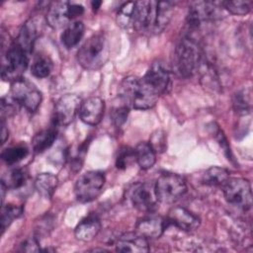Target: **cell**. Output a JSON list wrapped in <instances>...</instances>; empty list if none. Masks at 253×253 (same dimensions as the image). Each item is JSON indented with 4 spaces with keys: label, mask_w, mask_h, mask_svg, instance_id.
<instances>
[{
    "label": "cell",
    "mask_w": 253,
    "mask_h": 253,
    "mask_svg": "<svg viewBox=\"0 0 253 253\" xmlns=\"http://www.w3.org/2000/svg\"><path fill=\"white\" fill-rule=\"evenodd\" d=\"M221 8L220 2L198 1L191 3L187 15V33L194 35L203 24L213 21L219 15L218 9Z\"/></svg>",
    "instance_id": "cell-10"
},
{
    "label": "cell",
    "mask_w": 253,
    "mask_h": 253,
    "mask_svg": "<svg viewBox=\"0 0 253 253\" xmlns=\"http://www.w3.org/2000/svg\"><path fill=\"white\" fill-rule=\"evenodd\" d=\"M110 44L103 33L91 36L77 51L78 63L87 70L100 69L109 59Z\"/></svg>",
    "instance_id": "cell-4"
},
{
    "label": "cell",
    "mask_w": 253,
    "mask_h": 253,
    "mask_svg": "<svg viewBox=\"0 0 253 253\" xmlns=\"http://www.w3.org/2000/svg\"><path fill=\"white\" fill-rule=\"evenodd\" d=\"M120 96L124 104L136 110L152 108L159 97L143 83L141 78L135 76L124 78L120 86Z\"/></svg>",
    "instance_id": "cell-3"
},
{
    "label": "cell",
    "mask_w": 253,
    "mask_h": 253,
    "mask_svg": "<svg viewBox=\"0 0 253 253\" xmlns=\"http://www.w3.org/2000/svg\"><path fill=\"white\" fill-rule=\"evenodd\" d=\"M27 180V174L22 168H12L6 174L3 175L1 183L5 185L7 189L16 190L23 187Z\"/></svg>",
    "instance_id": "cell-27"
},
{
    "label": "cell",
    "mask_w": 253,
    "mask_h": 253,
    "mask_svg": "<svg viewBox=\"0 0 253 253\" xmlns=\"http://www.w3.org/2000/svg\"><path fill=\"white\" fill-rule=\"evenodd\" d=\"M101 229V221L97 214L90 213L82 218L74 229V235L76 239L88 242L93 240Z\"/></svg>",
    "instance_id": "cell-19"
},
{
    "label": "cell",
    "mask_w": 253,
    "mask_h": 253,
    "mask_svg": "<svg viewBox=\"0 0 253 253\" xmlns=\"http://www.w3.org/2000/svg\"><path fill=\"white\" fill-rule=\"evenodd\" d=\"M252 90L251 87H243L237 90L232 96V107L236 114L247 115L251 111Z\"/></svg>",
    "instance_id": "cell-25"
},
{
    "label": "cell",
    "mask_w": 253,
    "mask_h": 253,
    "mask_svg": "<svg viewBox=\"0 0 253 253\" xmlns=\"http://www.w3.org/2000/svg\"><path fill=\"white\" fill-rule=\"evenodd\" d=\"M148 143L151 145L155 152H163L166 149V135L164 131L156 130L152 134Z\"/></svg>",
    "instance_id": "cell-35"
},
{
    "label": "cell",
    "mask_w": 253,
    "mask_h": 253,
    "mask_svg": "<svg viewBox=\"0 0 253 253\" xmlns=\"http://www.w3.org/2000/svg\"><path fill=\"white\" fill-rule=\"evenodd\" d=\"M130 205L142 212H153L158 204L154 184L149 182H137L127 192Z\"/></svg>",
    "instance_id": "cell-12"
},
{
    "label": "cell",
    "mask_w": 253,
    "mask_h": 253,
    "mask_svg": "<svg viewBox=\"0 0 253 253\" xmlns=\"http://www.w3.org/2000/svg\"><path fill=\"white\" fill-rule=\"evenodd\" d=\"M29 54L23 50L15 42H13L6 49L3 55L2 78L6 81L14 82L22 78V74L28 67Z\"/></svg>",
    "instance_id": "cell-5"
},
{
    "label": "cell",
    "mask_w": 253,
    "mask_h": 253,
    "mask_svg": "<svg viewBox=\"0 0 253 253\" xmlns=\"http://www.w3.org/2000/svg\"><path fill=\"white\" fill-rule=\"evenodd\" d=\"M105 102L100 97H90L81 102L78 115L80 120L89 126L98 125L104 116Z\"/></svg>",
    "instance_id": "cell-17"
},
{
    "label": "cell",
    "mask_w": 253,
    "mask_h": 253,
    "mask_svg": "<svg viewBox=\"0 0 253 253\" xmlns=\"http://www.w3.org/2000/svg\"><path fill=\"white\" fill-rule=\"evenodd\" d=\"M100 5H101V2H96V1H95V2H92V6H93V9H94V10H95V9L97 10Z\"/></svg>",
    "instance_id": "cell-39"
},
{
    "label": "cell",
    "mask_w": 253,
    "mask_h": 253,
    "mask_svg": "<svg viewBox=\"0 0 253 253\" xmlns=\"http://www.w3.org/2000/svg\"><path fill=\"white\" fill-rule=\"evenodd\" d=\"M57 184V177L51 173H41L35 179V188L44 199H50L52 197Z\"/></svg>",
    "instance_id": "cell-24"
},
{
    "label": "cell",
    "mask_w": 253,
    "mask_h": 253,
    "mask_svg": "<svg viewBox=\"0 0 253 253\" xmlns=\"http://www.w3.org/2000/svg\"><path fill=\"white\" fill-rule=\"evenodd\" d=\"M1 126H2V127H1V142L3 144V143H5V141L7 140L8 136H9V131H8V129H7L3 121L1 123Z\"/></svg>",
    "instance_id": "cell-38"
},
{
    "label": "cell",
    "mask_w": 253,
    "mask_h": 253,
    "mask_svg": "<svg viewBox=\"0 0 253 253\" xmlns=\"http://www.w3.org/2000/svg\"><path fill=\"white\" fill-rule=\"evenodd\" d=\"M83 12L84 7L80 4L69 1H55L49 4L45 20L52 29H61L76 20Z\"/></svg>",
    "instance_id": "cell-7"
},
{
    "label": "cell",
    "mask_w": 253,
    "mask_h": 253,
    "mask_svg": "<svg viewBox=\"0 0 253 253\" xmlns=\"http://www.w3.org/2000/svg\"><path fill=\"white\" fill-rule=\"evenodd\" d=\"M129 112V107L126 104H123L122 106L116 107L113 109L111 113V118L116 126H121L123 124L126 123L127 119V115Z\"/></svg>",
    "instance_id": "cell-34"
},
{
    "label": "cell",
    "mask_w": 253,
    "mask_h": 253,
    "mask_svg": "<svg viewBox=\"0 0 253 253\" xmlns=\"http://www.w3.org/2000/svg\"><path fill=\"white\" fill-rule=\"evenodd\" d=\"M174 8L171 1L135 2L132 27L145 35L160 34L171 21Z\"/></svg>",
    "instance_id": "cell-1"
},
{
    "label": "cell",
    "mask_w": 253,
    "mask_h": 253,
    "mask_svg": "<svg viewBox=\"0 0 253 253\" xmlns=\"http://www.w3.org/2000/svg\"><path fill=\"white\" fill-rule=\"evenodd\" d=\"M134 159V150L128 146H123L119 149L116 157V167L118 169H126L130 161Z\"/></svg>",
    "instance_id": "cell-33"
},
{
    "label": "cell",
    "mask_w": 253,
    "mask_h": 253,
    "mask_svg": "<svg viewBox=\"0 0 253 253\" xmlns=\"http://www.w3.org/2000/svg\"><path fill=\"white\" fill-rule=\"evenodd\" d=\"M166 220L167 224H173L184 231H193L201 224V219L198 215L180 206L173 207L169 211Z\"/></svg>",
    "instance_id": "cell-16"
},
{
    "label": "cell",
    "mask_w": 253,
    "mask_h": 253,
    "mask_svg": "<svg viewBox=\"0 0 253 253\" xmlns=\"http://www.w3.org/2000/svg\"><path fill=\"white\" fill-rule=\"evenodd\" d=\"M19 251L22 252H39L41 251L39 241L37 237H29L25 239L21 244Z\"/></svg>",
    "instance_id": "cell-37"
},
{
    "label": "cell",
    "mask_w": 253,
    "mask_h": 253,
    "mask_svg": "<svg viewBox=\"0 0 253 253\" xmlns=\"http://www.w3.org/2000/svg\"><path fill=\"white\" fill-rule=\"evenodd\" d=\"M38 27L34 19H29L22 26L15 42L28 54H30L33 50L34 44L38 38Z\"/></svg>",
    "instance_id": "cell-20"
},
{
    "label": "cell",
    "mask_w": 253,
    "mask_h": 253,
    "mask_svg": "<svg viewBox=\"0 0 253 253\" xmlns=\"http://www.w3.org/2000/svg\"><path fill=\"white\" fill-rule=\"evenodd\" d=\"M201 60L202 52L197 39L194 35L185 33L178 41L174 50V71L180 77L189 78L199 70Z\"/></svg>",
    "instance_id": "cell-2"
},
{
    "label": "cell",
    "mask_w": 253,
    "mask_h": 253,
    "mask_svg": "<svg viewBox=\"0 0 253 253\" xmlns=\"http://www.w3.org/2000/svg\"><path fill=\"white\" fill-rule=\"evenodd\" d=\"M85 26L82 21L74 20L68 24L62 34H61V42L66 48H72L76 46L81 39L84 36Z\"/></svg>",
    "instance_id": "cell-21"
},
{
    "label": "cell",
    "mask_w": 253,
    "mask_h": 253,
    "mask_svg": "<svg viewBox=\"0 0 253 253\" xmlns=\"http://www.w3.org/2000/svg\"><path fill=\"white\" fill-rule=\"evenodd\" d=\"M167 225L166 218L153 212H147L136 221L135 232L147 239L159 238Z\"/></svg>",
    "instance_id": "cell-15"
},
{
    "label": "cell",
    "mask_w": 253,
    "mask_h": 253,
    "mask_svg": "<svg viewBox=\"0 0 253 253\" xmlns=\"http://www.w3.org/2000/svg\"><path fill=\"white\" fill-rule=\"evenodd\" d=\"M225 201L239 210L244 211L251 209L252 191L250 182L241 177L229 178L222 187Z\"/></svg>",
    "instance_id": "cell-6"
},
{
    "label": "cell",
    "mask_w": 253,
    "mask_h": 253,
    "mask_svg": "<svg viewBox=\"0 0 253 253\" xmlns=\"http://www.w3.org/2000/svg\"><path fill=\"white\" fill-rule=\"evenodd\" d=\"M220 5L223 9L233 15H246L251 10L252 3L250 1H222Z\"/></svg>",
    "instance_id": "cell-32"
},
{
    "label": "cell",
    "mask_w": 253,
    "mask_h": 253,
    "mask_svg": "<svg viewBox=\"0 0 253 253\" xmlns=\"http://www.w3.org/2000/svg\"><path fill=\"white\" fill-rule=\"evenodd\" d=\"M56 127L57 126L53 125L47 128L42 129L33 137L32 145L36 153H42L47 150L53 144L57 136Z\"/></svg>",
    "instance_id": "cell-22"
},
{
    "label": "cell",
    "mask_w": 253,
    "mask_h": 253,
    "mask_svg": "<svg viewBox=\"0 0 253 253\" xmlns=\"http://www.w3.org/2000/svg\"><path fill=\"white\" fill-rule=\"evenodd\" d=\"M20 106L12 97H4L1 100V117L4 120L5 117L13 115Z\"/></svg>",
    "instance_id": "cell-36"
},
{
    "label": "cell",
    "mask_w": 253,
    "mask_h": 253,
    "mask_svg": "<svg viewBox=\"0 0 253 253\" xmlns=\"http://www.w3.org/2000/svg\"><path fill=\"white\" fill-rule=\"evenodd\" d=\"M105 174L101 171H88L79 176L74 186V194L80 203H89L98 198L105 185Z\"/></svg>",
    "instance_id": "cell-9"
},
{
    "label": "cell",
    "mask_w": 253,
    "mask_h": 253,
    "mask_svg": "<svg viewBox=\"0 0 253 253\" xmlns=\"http://www.w3.org/2000/svg\"><path fill=\"white\" fill-rule=\"evenodd\" d=\"M81 102V99L75 94H65L60 97L54 106L53 125L56 126H65L72 123L78 114Z\"/></svg>",
    "instance_id": "cell-13"
},
{
    "label": "cell",
    "mask_w": 253,
    "mask_h": 253,
    "mask_svg": "<svg viewBox=\"0 0 253 253\" xmlns=\"http://www.w3.org/2000/svg\"><path fill=\"white\" fill-rule=\"evenodd\" d=\"M141 80L155 94L160 96L169 87L170 72L163 62L157 60L151 64L144 76L141 77Z\"/></svg>",
    "instance_id": "cell-14"
},
{
    "label": "cell",
    "mask_w": 253,
    "mask_h": 253,
    "mask_svg": "<svg viewBox=\"0 0 253 253\" xmlns=\"http://www.w3.org/2000/svg\"><path fill=\"white\" fill-rule=\"evenodd\" d=\"M230 178V173L227 169L217 166H212L205 171L202 176L203 184L210 187H220L227 182Z\"/></svg>",
    "instance_id": "cell-26"
},
{
    "label": "cell",
    "mask_w": 253,
    "mask_h": 253,
    "mask_svg": "<svg viewBox=\"0 0 253 253\" xmlns=\"http://www.w3.org/2000/svg\"><path fill=\"white\" fill-rule=\"evenodd\" d=\"M29 153V149L25 144L12 145L2 151L1 158L7 165H14L23 160Z\"/></svg>",
    "instance_id": "cell-30"
},
{
    "label": "cell",
    "mask_w": 253,
    "mask_h": 253,
    "mask_svg": "<svg viewBox=\"0 0 253 253\" xmlns=\"http://www.w3.org/2000/svg\"><path fill=\"white\" fill-rule=\"evenodd\" d=\"M134 8H135V2H132V1L126 2L122 6H120L116 14V22L121 28L127 29L132 27Z\"/></svg>",
    "instance_id": "cell-28"
},
{
    "label": "cell",
    "mask_w": 253,
    "mask_h": 253,
    "mask_svg": "<svg viewBox=\"0 0 253 253\" xmlns=\"http://www.w3.org/2000/svg\"><path fill=\"white\" fill-rule=\"evenodd\" d=\"M52 70V61L44 54H38L31 65V72L35 77L45 78Z\"/></svg>",
    "instance_id": "cell-29"
},
{
    "label": "cell",
    "mask_w": 253,
    "mask_h": 253,
    "mask_svg": "<svg viewBox=\"0 0 253 253\" xmlns=\"http://www.w3.org/2000/svg\"><path fill=\"white\" fill-rule=\"evenodd\" d=\"M11 97L20 107L31 113L38 110L42 100V92L37 86L23 77L12 82Z\"/></svg>",
    "instance_id": "cell-11"
},
{
    "label": "cell",
    "mask_w": 253,
    "mask_h": 253,
    "mask_svg": "<svg viewBox=\"0 0 253 253\" xmlns=\"http://www.w3.org/2000/svg\"><path fill=\"white\" fill-rule=\"evenodd\" d=\"M133 150L134 159L141 169H150L155 164L156 152L148 142H139Z\"/></svg>",
    "instance_id": "cell-23"
},
{
    "label": "cell",
    "mask_w": 253,
    "mask_h": 253,
    "mask_svg": "<svg viewBox=\"0 0 253 253\" xmlns=\"http://www.w3.org/2000/svg\"><path fill=\"white\" fill-rule=\"evenodd\" d=\"M155 193L158 202L171 204L179 200L187 191L185 179L174 173L160 175L154 183Z\"/></svg>",
    "instance_id": "cell-8"
},
{
    "label": "cell",
    "mask_w": 253,
    "mask_h": 253,
    "mask_svg": "<svg viewBox=\"0 0 253 253\" xmlns=\"http://www.w3.org/2000/svg\"><path fill=\"white\" fill-rule=\"evenodd\" d=\"M116 250L119 252L141 253L149 251L147 238L137 232H127L121 235L115 242Z\"/></svg>",
    "instance_id": "cell-18"
},
{
    "label": "cell",
    "mask_w": 253,
    "mask_h": 253,
    "mask_svg": "<svg viewBox=\"0 0 253 253\" xmlns=\"http://www.w3.org/2000/svg\"><path fill=\"white\" fill-rule=\"evenodd\" d=\"M23 213V208L20 206L9 204L3 206L1 213V229L2 232L17 218H19Z\"/></svg>",
    "instance_id": "cell-31"
}]
</instances>
